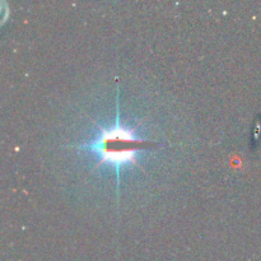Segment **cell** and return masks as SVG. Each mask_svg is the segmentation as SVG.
Returning <instances> with one entry per match:
<instances>
[{
    "label": "cell",
    "mask_w": 261,
    "mask_h": 261,
    "mask_svg": "<svg viewBox=\"0 0 261 261\" xmlns=\"http://www.w3.org/2000/svg\"><path fill=\"white\" fill-rule=\"evenodd\" d=\"M140 140L134 137L132 130L125 129L119 124L110 130L102 132L98 142L94 143L97 153L102 161H109L116 165L135 161V150Z\"/></svg>",
    "instance_id": "1"
}]
</instances>
